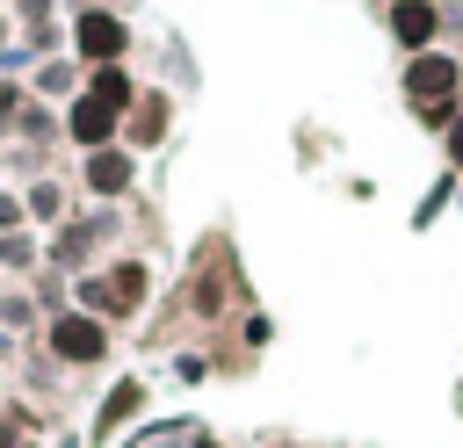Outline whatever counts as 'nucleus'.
<instances>
[{
	"instance_id": "f257e3e1",
	"label": "nucleus",
	"mask_w": 463,
	"mask_h": 448,
	"mask_svg": "<svg viewBox=\"0 0 463 448\" xmlns=\"http://www.w3.org/2000/svg\"><path fill=\"white\" fill-rule=\"evenodd\" d=\"M152 296V275H145V260H123V267H109V275H80V311L87 318H123V311H137Z\"/></svg>"
},
{
	"instance_id": "f03ea898",
	"label": "nucleus",
	"mask_w": 463,
	"mask_h": 448,
	"mask_svg": "<svg viewBox=\"0 0 463 448\" xmlns=\"http://www.w3.org/2000/svg\"><path fill=\"white\" fill-rule=\"evenodd\" d=\"M130 51V29L109 14V7H87L80 22H72V58L87 65V72H101V65H116Z\"/></svg>"
},
{
	"instance_id": "7ed1b4c3",
	"label": "nucleus",
	"mask_w": 463,
	"mask_h": 448,
	"mask_svg": "<svg viewBox=\"0 0 463 448\" xmlns=\"http://www.w3.org/2000/svg\"><path fill=\"white\" fill-rule=\"evenodd\" d=\"M51 354H58L65 369H87V361H101V354H109V325H101V318H87V311L72 303V311H58V318H51Z\"/></svg>"
},
{
	"instance_id": "20e7f679",
	"label": "nucleus",
	"mask_w": 463,
	"mask_h": 448,
	"mask_svg": "<svg viewBox=\"0 0 463 448\" xmlns=\"http://www.w3.org/2000/svg\"><path fill=\"white\" fill-rule=\"evenodd\" d=\"M456 87H463V65H456L449 51H420V58L405 65V94H412L420 108H434V101H456Z\"/></svg>"
},
{
	"instance_id": "39448f33",
	"label": "nucleus",
	"mask_w": 463,
	"mask_h": 448,
	"mask_svg": "<svg viewBox=\"0 0 463 448\" xmlns=\"http://www.w3.org/2000/svg\"><path fill=\"white\" fill-rule=\"evenodd\" d=\"M58 123H65V137H72L80 152H109V145L123 137V116H109V108H101V101H87V94H72Z\"/></svg>"
},
{
	"instance_id": "423d86ee",
	"label": "nucleus",
	"mask_w": 463,
	"mask_h": 448,
	"mask_svg": "<svg viewBox=\"0 0 463 448\" xmlns=\"http://www.w3.org/2000/svg\"><path fill=\"white\" fill-rule=\"evenodd\" d=\"M166 123H174V101H166L159 87H145V94H137V108L123 116V145H159V137H166Z\"/></svg>"
},
{
	"instance_id": "0eeeda50",
	"label": "nucleus",
	"mask_w": 463,
	"mask_h": 448,
	"mask_svg": "<svg viewBox=\"0 0 463 448\" xmlns=\"http://www.w3.org/2000/svg\"><path fill=\"white\" fill-rule=\"evenodd\" d=\"M80 94H87V101H101L109 116H130L145 87H137V79H130L123 65H101V72H87V87H80Z\"/></svg>"
},
{
	"instance_id": "6e6552de",
	"label": "nucleus",
	"mask_w": 463,
	"mask_h": 448,
	"mask_svg": "<svg viewBox=\"0 0 463 448\" xmlns=\"http://www.w3.org/2000/svg\"><path fill=\"white\" fill-rule=\"evenodd\" d=\"M434 22H441V14H434V0H398V7H391V36H398L412 58H420V51H434Z\"/></svg>"
},
{
	"instance_id": "1a4fd4ad",
	"label": "nucleus",
	"mask_w": 463,
	"mask_h": 448,
	"mask_svg": "<svg viewBox=\"0 0 463 448\" xmlns=\"http://www.w3.org/2000/svg\"><path fill=\"white\" fill-rule=\"evenodd\" d=\"M130 181H137V173H130V152H123V145L87 152V188H94V195H130Z\"/></svg>"
},
{
	"instance_id": "9d476101",
	"label": "nucleus",
	"mask_w": 463,
	"mask_h": 448,
	"mask_svg": "<svg viewBox=\"0 0 463 448\" xmlns=\"http://www.w3.org/2000/svg\"><path fill=\"white\" fill-rule=\"evenodd\" d=\"M137 412H145V383H130V376H123V383L101 397V412H94V441H109V434H116L123 419H137Z\"/></svg>"
},
{
	"instance_id": "9b49d317",
	"label": "nucleus",
	"mask_w": 463,
	"mask_h": 448,
	"mask_svg": "<svg viewBox=\"0 0 463 448\" xmlns=\"http://www.w3.org/2000/svg\"><path fill=\"white\" fill-rule=\"evenodd\" d=\"M22 210H29V217H43V224H51V217H58V210H65V195H58V188H51V181H36V188H29V195H22Z\"/></svg>"
},
{
	"instance_id": "f8f14e48",
	"label": "nucleus",
	"mask_w": 463,
	"mask_h": 448,
	"mask_svg": "<svg viewBox=\"0 0 463 448\" xmlns=\"http://www.w3.org/2000/svg\"><path fill=\"white\" fill-rule=\"evenodd\" d=\"M0 260H7V267H36V238H29V231H7V238H0Z\"/></svg>"
},
{
	"instance_id": "ddd939ff",
	"label": "nucleus",
	"mask_w": 463,
	"mask_h": 448,
	"mask_svg": "<svg viewBox=\"0 0 463 448\" xmlns=\"http://www.w3.org/2000/svg\"><path fill=\"white\" fill-rule=\"evenodd\" d=\"M36 87H43V94H72V58H51V65L36 72Z\"/></svg>"
},
{
	"instance_id": "4468645a",
	"label": "nucleus",
	"mask_w": 463,
	"mask_h": 448,
	"mask_svg": "<svg viewBox=\"0 0 463 448\" xmlns=\"http://www.w3.org/2000/svg\"><path fill=\"white\" fill-rule=\"evenodd\" d=\"M51 130H65V123H51V116H43V108H29V116H22V137H29V145H43V137H51Z\"/></svg>"
},
{
	"instance_id": "2eb2a0df",
	"label": "nucleus",
	"mask_w": 463,
	"mask_h": 448,
	"mask_svg": "<svg viewBox=\"0 0 463 448\" xmlns=\"http://www.w3.org/2000/svg\"><path fill=\"white\" fill-rule=\"evenodd\" d=\"M22 217H29V210H22L14 195H0V238H7V231H22Z\"/></svg>"
},
{
	"instance_id": "dca6fc26",
	"label": "nucleus",
	"mask_w": 463,
	"mask_h": 448,
	"mask_svg": "<svg viewBox=\"0 0 463 448\" xmlns=\"http://www.w3.org/2000/svg\"><path fill=\"white\" fill-rule=\"evenodd\" d=\"M29 318V296H0V325H22Z\"/></svg>"
},
{
	"instance_id": "f3484780",
	"label": "nucleus",
	"mask_w": 463,
	"mask_h": 448,
	"mask_svg": "<svg viewBox=\"0 0 463 448\" xmlns=\"http://www.w3.org/2000/svg\"><path fill=\"white\" fill-rule=\"evenodd\" d=\"M14 108H22V94H14V87H0V123H14Z\"/></svg>"
},
{
	"instance_id": "a211bd4d",
	"label": "nucleus",
	"mask_w": 463,
	"mask_h": 448,
	"mask_svg": "<svg viewBox=\"0 0 463 448\" xmlns=\"http://www.w3.org/2000/svg\"><path fill=\"white\" fill-rule=\"evenodd\" d=\"M449 166H456V173H463V123H456V130H449Z\"/></svg>"
},
{
	"instance_id": "6ab92c4d",
	"label": "nucleus",
	"mask_w": 463,
	"mask_h": 448,
	"mask_svg": "<svg viewBox=\"0 0 463 448\" xmlns=\"http://www.w3.org/2000/svg\"><path fill=\"white\" fill-rule=\"evenodd\" d=\"M188 448H224V441H210V434H203V441H188Z\"/></svg>"
},
{
	"instance_id": "aec40b11",
	"label": "nucleus",
	"mask_w": 463,
	"mask_h": 448,
	"mask_svg": "<svg viewBox=\"0 0 463 448\" xmlns=\"http://www.w3.org/2000/svg\"><path fill=\"white\" fill-rule=\"evenodd\" d=\"M14 448H36V441H14Z\"/></svg>"
},
{
	"instance_id": "412c9836",
	"label": "nucleus",
	"mask_w": 463,
	"mask_h": 448,
	"mask_svg": "<svg viewBox=\"0 0 463 448\" xmlns=\"http://www.w3.org/2000/svg\"><path fill=\"white\" fill-rule=\"evenodd\" d=\"M130 448H145V441H130Z\"/></svg>"
}]
</instances>
